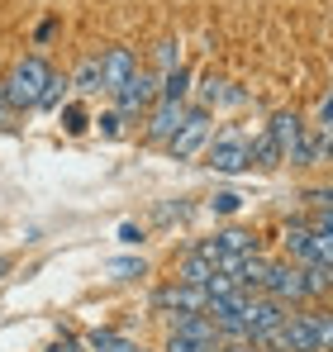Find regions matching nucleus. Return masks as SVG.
<instances>
[{"mask_svg":"<svg viewBox=\"0 0 333 352\" xmlns=\"http://www.w3.org/2000/svg\"><path fill=\"white\" fill-rule=\"evenodd\" d=\"M48 81H53V67H48L43 53L19 58V62H14V72H10V81H5V105H10V110H39Z\"/></svg>","mask_w":333,"mask_h":352,"instance_id":"nucleus-1","label":"nucleus"},{"mask_svg":"<svg viewBox=\"0 0 333 352\" xmlns=\"http://www.w3.org/2000/svg\"><path fill=\"white\" fill-rule=\"evenodd\" d=\"M210 138H215V119H210V110H186V119H181V129L171 133V143H166V153L176 157V162H191L200 148H210Z\"/></svg>","mask_w":333,"mask_h":352,"instance_id":"nucleus-2","label":"nucleus"},{"mask_svg":"<svg viewBox=\"0 0 333 352\" xmlns=\"http://www.w3.org/2000/svg\"><path fill=\"white\" fill-rule=\"evenodd\" d=\"M158 96H162V76H153V72H133V81L114 96V110L124 119H138V115H148L153 105H158Z\"/></svg>","mask_w":333,"mask_h":352,"instance_id":"nucleus-3","label":"nucleus"},{"mask_svg":"<svg viewBox=\"0 0 333 352\" xmlns=\"http://www.w3.org/2000/svg\"><path fill=\"white\" fill-rule=\"evenodd\" d=\"M210 167L224 176H238L253 167V157H248V138L238 133V129H228L219 138H210Z\"/></svg>","mask_w":333,"mask_h":352,"instance_id":"nucleus-4","label":"nucleus"},{"mask_svg":"<svg viewBox=\"0 0 333 352\" xmlns=\"http://www.w3.org/2000/svg\"><path fill=\"white\" fill-rule=\"evenodd\" d=\"M267 133H272V143H277L281 162H300V143H305V119L295 115V110H277L272 124H267Z\"/></svg>","mask_w":333,"mask_h":352,"instance_id":"nucleus-5","label":"nucleus"},{"mask_svg":"<svg viewBox=\"0 0 333 352\" xmlns=\"http://www.w3.org/2000/svg\"><path fill=\"white\" fill-rule=\"evenodd\" d=\"M205 305H210L205 286H181V281H171L162 291H153V309H171V319H181V314H205Z\"/></svg>","mask_w":333,"mask_h":352,"instance_id":"nucleus-6","label":"nucleus"},{"mask_svg":"<svg viewBox=\"0 0 333 352\" xmlns=\"http://www.w3.org/2000/svg\"><path fill=\"white\" fill-rule=\"evenodd\" d=\"M243 319H248V333H253V343H257V338L277 333L290 314H286V305L272 300V295H253V300H248V309H243Z\"/></svg>","mask_w":333,"mask_h":352,"instance_id":"nucleus-7","label":"nucleus"},{"mask_svg":"<svg viewBox=\"0 0 333 352\" xmlns=\"http://www.w3.org/2000/svg\"><path fill=\"white\" fill-rule=\"evenodd\" d=\"M272 300L281 305H295V300H305L310 286H305V267H290V262H272V272H267V291Z\"/></svg>","mask_w":333,"mask_h":352,"instance_id":"nucleus-8","label":"nucleus"},{"mask_svg":"<svg viewBox=\"0 0 333 352\" xmlns=\"http://www.w3.org/2000/svg\"><path fill=\"white\" fill-rule=\"evenodd\" d=\"M100 72H105V96H119L129 81H133V72H138V62L129 48H105V58H100Z\"/></svg>","mask_w":333,"mask_h":352,"instance_id":"nucleus-9","label":"nucleus"},{"mask_svg":"<svg viewBox=\"0 0 333 352\" xmlns=\"http://www.w3.org/2000/svg\"><path fill=\"white\" fill-rule=\"evenodd\" d=\"M181 119H186V105H176V100H162V96H158V105H153V115H148V138L166 148L171 133L181 129Z\"/></svg>","mask_w":333,"mask_h":352,"instance_id":"nucleus-10","label":"nucleus"},{"mask_svg":"<svg viewBox=\"0 0 333 352\" xmlns=\"http://www.w3.org/2000/svg\"><path fill=\"white\" fill-rule=\"evenodd\" d=\"M243 100H248V96H243V91H233L224 76H215V72H210V76H200V110H215V105H243Z\"/></svg>","mask_w":333,"mask_h":352,"instance_id":"nucleus-11","label":"nucleus"},{"mask_svg":"<svg viewBox=\"0 0 333 352\" xmlns=\"http://www.w3.org/2000/svg\"><path fill=\"white\" fill-rule=\"evenodd\" d=\"M72 91H76V96H100V91H105V72H100V58H96V53L76 62V72H72Z\"/></svg>","mask_w":333,"mask_h":352,"instance_id":"nucleus-12","label":"nucleus"},{"mask_svg":"<svg viewBox=\"0 0 333 352\" xmlns=\"http://www.w3.org/2000/svg\"><path fill=\"white\" fill-rule=\"evenodd\" d=\"M310 238H314V229L295 224V219L281 229V248H286V257H295V267H310Z\"/></svg>","mask_w":333,"mask_h":352,"instance_id":"nucleus-13","label":"nucleus"},{"mask_svg":"<svg viewBox=\"0 0 333 352\" xmlns=\"http://www.w3.org/2000/svg\"><path fill=\"white\" fill-rule=\"evenodd\" d=\"M215 243H219V252H233V257L257 252V238L248 234V229H224V234H215Z\"/></svg>","mask_w":333,"mask_h":352,"instance_id":"nucleus-14","label":"nucleus"},{"mask_svg":"<svg viewBox=\"0 0 333 352\" xmlns=\"http://www.w3.org/2000/svg\"><path fill=\"white\" fill-rule=\"evenodd\" d=\"M186 96H191V67L181 62L176 72H166V76H162V100H176V105H186Z\"/></svg>","mask_w":333,"mask_h":352,"instance_id":"nucleus-15","label":"nucleus"},{"mask_svg":"<svg viewBox=\"0 0 333 352\" xmlns=\"http://www.w3.org/2000/svg\"><path fill=\"white\" fill-rule=\"evenodd\" d=\"M248 157H253V167H281V153H277V143H272V133H267V129L248 143Z\"/></svg>","mask_w":333,"mask_h":352,"instance_id":"nucleus-16","label":"nucleus"},{"mask_svg":"<svg viewBox=\"0 0 333 352\" xmlns=\"http://www.w3.org/2000/svg\"><path fill=\"white\" fill-rule=\"evenodd\" d=\"M67 96H72V76H57L53 72V81H48V91H43V100H39V110H62Z\"/></svg>","mask_w":333,"mask_h":352,"instance_id":"nucleus-17","label":"nucleus"},{"mask_svg":"<svg viewBox=\"0 0 333 352\" xmlns=\"http://www.w3.org/2000/svg\"><path fill=\"white\" fill-rule=\"evenodd\" d=\"M62 129L76 138V133H86V129H91V115H86L81 105H72V100H67V105H62Z\"/></svg>","mask_w":333,"mask_h":352,"instance_id":"nucleus-18","label":"nucleus"},{"mask_svg":"<svg viewBox=\"0 0 333 352\" xmlns=\"http://www.w3.org/2000/svg\"><path fill=\"white\" fill-rule=\"evenodd\" d=\"M105 272L119 276V281H129V276H143L148 267H143V257H114V262H105Z\"/></svg>","mask_w":333,"mask_h":352,"instance_id":"nucleus-19","label":"nucleus"},{"mask_svg":"<svg viewBox=\"0 0 333 352\" xmlns=\"http://www.w3.org/2000/svg\"><path fill=\"white\" fill-rule=\"evenodd\" d=\"M314 319V343L319 352H333V314H310Z\"/></svg>","mask_w":333,"mask_h":352,"instance_id":"nucleus-20","label":"nucleus"},{"mask_svg":"<svg viewBox=\"0 0 333 352\" xmlns=\"http://www.w3.org/2000/svg\"><path fill=\"white\" fill-rule=\"evenodd\" d=\"M210 210H215V214H238V210H243V195H238V190H219V195L210 200Z\"/></svg>","mask_w":333,"mask_h":352,"instance_id":"nucleus-21","label":"nucleus"},{"mask_svg":"<svg viewBox=\"0 0 333 352\" xmlns=\"http://www.w3.org/2000/svg\"><path fill=\"white\" fill-rule=\"evenodd\" d=\"M176 48H181V43H171V38H162V43H158V67H162V76L181 67V53H176Z\"/></svg>","mask_w":333,"mask_h":352,"instance_id":"nucleus-22","label":"nucleus"},{"mask_svg":"<svg viewBox=\"0 0 333 352\" xmlns=\"http://www.w3.org/2000/svg\"><path fill=\"white\" fill-rule=\"evenodd\" d=\"M96 124H100V133H105V138H119V133H124V115H119V110H110V115H100Z\"/></svg>","mask_w":333,"mask_h":352,"instance_id":"nucleus-23","label":"nucleus"},{"mask_svg":"<svg viewBox=\"0 0 333 352\" xmlns=\"http://www.w3.org/2000/svg\"><path fill=\"white\" fill-rule=\"evenodd\" d=\"M314 129H319V133H329V138H333V91L324 96V100H319V124H314Z\"/></svg>","mask_w":333,"mask_h":352,"instance_id":"nucleus-24","label":"nucleus"},{"mask_svg":"<svg viewBox=\"0 0 333 352\" xmlns=\"http://www.w3.org/2000/svg\"><path fill=\"white\" fill-rule=\"evenodd\" d=\"M305 200H310V205H319V210H333V190H329V186H314V190H305Z\"/></svg>","mask_w":333,"mask_h":352,"instance_id":"nucleus-25","label":"nucleus"},{"mask_svg":"<svg viewBox=\"0 0 333 352\" xmlns=\"http://www.w3.org/2000/svg\"><path fill=\"white\" fill-rule=\"evenodd\" d=\"M119 243L138 248V243H143V229H138V224H119Z\"/></svg>","mask_w":333,"mask_h":352,"instance_id":"nucleus-26","label":"nucleus"},{"mask_svg":"<svg viewBox=\"0 0 333 352\" xmlns=\"http://www.w3.org/2000/svg\"><path fill=\"white\" fill-rule=\"evenodd\" d=\"M219 352H262L253 338H243V343H219Z\"/></svg>","mask_w":333,"mask_h":352,"instance_id":"nucleus-27","label":"nucleus"},{"mask_svg":"<svg viewBox=\"0 0 333 352\" xmlns=\"http://www.w3.org/2000/svg\"><path fill=\"white\" fill-rule=\"evenodd\" d=\"M48 352H81V343H76V338H62V343H53Z\"/></svg>","mask_w":333,"mask_h":352,"instance_id":"nucleus-28","label":"nucleus"},{"mask_svg":"<svg viewBox=\"0 0 333 352\" xmlns=\"http://www.w3.org/2000/svg\"><path fill=\"white\" fill-rule=\"evenodd\" d=\"M5 110H10V105H5V86H0V119H5Z\"/></svg>","mask_w":333,"mask_h":352,"instance_id":"nucleus-29","label":"nucleus"},{"mask_svg":"<svg viewBox=\"0 0 333 352\" xmlns=\"http://www.w3.org/2000/svg\"><path fill=\"white\" fill-rule=\"evenodd\" d=\"M5 272H10V257H0V276H5Z\"/></svg>","mask_w":333,"mask_h":352,"instance_id":"nucleus-30","label":"nucleus"}]
</instances>
